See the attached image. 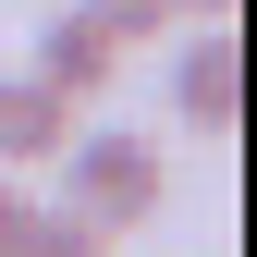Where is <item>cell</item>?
<instances>
[{
    "mask_svg": "<svg viewBox=\"0 0 257 257\" xmlns=\"http://www.w3.org/2000/svg\"><path fill=\"white\" fill-rule=\"evenodd\" d=\"M159 208H172V159H159V135L74 122V147H61V220H86L98 245H122V233H159Z\"/></svg>",
    "mask_w": 257,
    "mask_h": 257,
    "instance_id": "obj_1",
    "label": "cell"
},
{
    "mask_svg": "<svg viewBox=\"0 0 257 257\" xmlns=\"http://www.w3.org/2000/svg\"><path fill=\"white\" fill-rule=\"evenodd\" d=\"M172 13H196V37H233V0H172Z\"/></svg>",
    "mask_w": 257,
    "mask_h": 257,
    "instance_id": "obj_8",
    "label": "cell"
},
{
    "mask_svg": "<svg viewBox=\"0 0 257 257\" xmlns=\"http://www.w3.org/2000/svg\"><path fill=\"white\" fill-rule=\"evenodd\" d=\"M159 98H172L184 135H233V110H245V61H233V37H184L172 74H159Z\"/></svg>",
    "mask_w": 257,
    "mask_h": 257,
    "instance_id": "obj_3",
    "label": "cell"
},
{
    "mask_svg": "<svg viewBox=\"0 0 257 257\" xmlns=\"http://www.w3.org/2000/svg\"><path fill=\"white\" fill-rule=\"evenodd\" d=\"M110 74H122V49L98 37V25H74V13H49V25H37V49H25V86H49L61 110H98V98H110Z\"/></svg>",
    "mask_w": 257,
    "mask_h": 257,
    "instance_id": "obj_2",
    "label": "cell"
},
{
    "mask_svg": "<svg viewBox=\"0 0 257 257\" xmlns=\"http://www.w3.org/2000/svg\"><path fill=\"white\" fill-rule=\"evenodd\" d=\"M25 257H110V245H98V233H86V220H61V208H49V220H37V233H25Z\"/></svg>",
    "mask_w": 257,
    "mask_h": 257,
    "instance_id": "obj_6",
    "label": "cell"
},
{
    "mask_svg": "<svg viewBox=\"0 0 257 257\" xmlns=\"http://www.w3.org/2000/svg\"><path fill=\"white\" fill-rule=\"evenodd\" d=\"M61 13H74V25H98L110 49H135V37H159V25H184L172 0H61Z\"/></svg>",
    "mask_w": 257,
    "mask_h": 257,
    "instance_id": "obj_5",
    "label": "cell"
},
{
    "mask_svg": "<svg viewBox=\"0 0 257 257\" xmlns=\"http://www.w3.org/2000/svg\"><path fill=\"white\" fill-rule=\"evenodd\" d=\"M37 220H49V208L25 196V184H0V257H25V233H37Z\"/></svg>",
    "mask_w": 257,
    "mask_h": 257,
    "instance_id": "obj_7",
    "label": "cell"
},
{
    "mask_svg": "<svg viewBox=\"0 0 257 257\" xmlns=\"http://www.w3.org/2000/svg\"><path fill=\"white\" fill-rule=\"evenodd\" d=\"M74 122H86V110H61L49 86L0 74V184H25V172H61V147H74Z\"/></svg>",
    "mask_w": 257,
    "mask_h": 257,
    "instance_id": "obj_4",
    "label": "cell"
}]
</instances>
